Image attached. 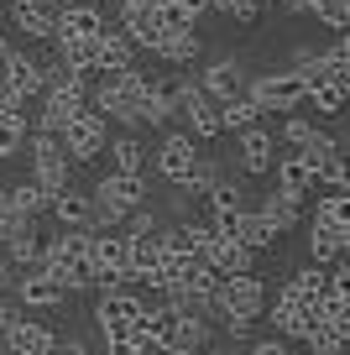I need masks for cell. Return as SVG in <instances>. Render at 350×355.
<instances>
[{
  "instance_id": "37",
  "label": "cell",
  "mask_w": 350,
  "mask_h": 355,
  "mask_svg": "<svg viewBox=\"0 0 350 355\" xmlns=\"http://www.w3.org/2000/svg\"><path fill=\"white\" fill-rule=\"evenodd\" d=\"M314 225H329V230H345V189H329L324 199L314 204Z\"/></svg>"
},
{
  "instance_id": "41",
  "label": "cell",
  "mask_w": 350,
  "mask_h": 355,
  "mask_svg": "<svg viewBox=\"0 0 350 355\" xmlns=\"http://www.w3.org/2000/svg\"><path fill=\"white\" fill-rule=\"evenodd\" d=\"M162 230V220H157L152 204H136V209H126V235H152Z\"/></svg>"
},
{
  "instance_id": "27",
  "label": "cell",
  "mask_w": 350,
  "mask_h": 355,
  "mask_svg": "<svg viewBox=\"0 0 350 355\" xmlns=\"http://www.w3.org/2000/svg\"><path fill=\"white\" fill-rule=\"evenodd\" d=\"M345 340H350V324L340 319H314V329L303 334L308 355H345Z\"/></svg>"
},
{
  "instance_id": "34",
  "label": "cell",
  "mask_w": 350,
  "mask_h": 355,
  "mask_svg": "<svg viewBox=\"0 0 350 355\" xmlns=\"http://www.w3.org/2000/svg\"><path fill=\"white\" fill-rule=\"evenodd\" d=\"M345 256V230H329V225H314V235H308V261L329 266Z\"/></svg>"
},
{
  "instance_id": "1",
  "label": "cell",
  "mask_w": 350,
  "mask_h": 355,
  "mask_svg": "<svg viewBox=\"0 0 350 355\" xmlns=\"http://www.w3.org/2000/svg\"><path fill=\"white\" fill-rule=\"evenodd\" d=\"M37 266H47L63 293H84L94 288V266H89V230H58L53 241L37 251Z\"/></svg>"
},
{
  "instance_id": "35",
  "label": "cell",
  "mask_w": 350,
  "mask_h": 355,
  "mask_svg": "<svg viewBox=\"0 0 350 355\" xmlns=\"http://www.w3.org/2000/svg\"><path fill=\"white\" fill-rule=\"evenodd\" d=\"M0 241H6V251H0V256H6L11 266H22V272H26V266H37V251H42L37 225H32V230H16V235H0Z\"/></svg>"
},
{
  "instance_id": "6",
  "label": "cell",
  "mask_w": 350,
  "mask_h": 355,
  "mask_svg": "<svg viewBox=\"0 0 350 355\" xmlns=\"http://www.w3.org/2000/svg\"><path fill=\"white\" fill-rule=\"evenodd\" d=\"M26 157H32V178L42 183L47 193L63 189L68 178H74V162H68L63 141H58L53 131H37V136H32V146H26Z\"/></svg>"
},
{
  "instance_id": "11",
  "label": "cell",
  "mask_w": 350,
  "mask_h": 355,
  "mask_svg": "<svg viewBox=\"0 0 350 355\" xmlns=\"http://www.w3.org/2000/svg\"><path fill=\"white\" fill-rule=\"evenodd\" d=\"M178 110H183V121H188V136L194 141H209V136H219L225 125H219V105L209 100L199 84H188L183 89V100H178Z\"/></svg>"
},
{
  "instance_id": "16",
  "label": "cell",
  "mask_w": 350,
  "mask_h": 355,
  "mask_svg": "<svg viewBox=\"0 0 350 355\" xmlns=\"http://www.w3.org/2000/svg\"><path fill=\"white\" fill-rule=\"evenodd\" d=\"M199 89L219 105V100H230V94H241V89H246V73H241L235 58H215V63H204V73H199Z\"/></svg>"
},
{
  "instance_id": "46",
  "label": "cell",
  "mask_w": 350,
  "mask_h": 355,
  "mask_svg": "<svg viewBox=\"0 0 350 355\" xmlns=\"http://www.w3.org/2000/svg\"><path fill=\"white\" fill-rule=\"evenodd\" d=\"M11 313H16V293H11V288H0V324L11 319Z\"/></svg>"
},
{
  "instance_id": "50",
  "label": "cell",
  "mask_w": 350,
  "mask_h": 355,
  "mask_svg": "<svg viewBox=\"0 0 350 355\" xmlns=\"http://www.w3.org/2000/svg\"><path fill=\"white\" fill-rule=\"evenodd\" d=\"M11 53H16V47L6 42V37H0V73H6V63H11Z\"/></svg>"
},
{
  "instance_id": "22",
  "label": "cell",
  "mask_w": 350,
  "mask_h": 355,
  "mask_svg": "<svg viewBox=\"0 0 350 355\" xmlns=\"http://www.w3.org/2000/svg\"><path fill=\"white\" fill-rule=\"evenodd\" d=\"M303 73H308V84H314V78H345V84H350V47H345V32H335V42H329L324 53L308 58Z\"/></svg>"
},
{
  "instance_id": "43",
  "label": "cell",
  "mask_w": 350,
  "mask_h": 355,
  "mask_svg": "<svg viewBox=\"0 0 350 355\" xmlns=\"http://www.w3.org/2000/svg\"><path fill=\"white\" fill-rule=\"evenodd\" d=\"M42 355H84V340H74V334H68V340H58V334H53V345H47Z\"/></svg>"
},
{
  "instance_id": "20",
  "label": "cell",
  "mask_w": 350,
  "mask_h": 355,
  "mask_svg": "<svg viewBox=\"0 0 350 355\" xmlns=\"http://www.w3.org/2000/svg\"><path fill=\"white\" fill-rule=\"evenodd\" d=\"M272 157H277L272 131H262V125H246V131H241V167H246L251 178H267V173H272Z\"/></svg>"
},
{
  "instance_id": "49",
  "label": "cell",
  "mask_w": 350,
  "mask_h": 355,
  "mask_svg": "<svg viewBox=\"0 0 350 355\" xmlns=\"http://www.w3.org/2000/svg\"><path fill=\"white\" fill-rule=\"evenodd\" d=\"M157 0H121V11H152Z\"/></svg>"
},
{
  "instance_id": "33",
  "label": "cell",
  "mask_w": 350,
  "mask_h": 355,
  "mask_svg": "<svg viewBox=\"0 0 350 355\" xmlns=\"http://www.w3.org/2000/svg\"><path fill=\"white\" fill-rule=\"evenodd\" d=\"M241 193H246V189L235 183V178H225V173H219V178H215V189L204 193V204H209V220H219V214H235V209L246 204Z\"/></svg>"
},
{
  "instance_id": "28",
  "label": "cell",
  "mask_w": 350,
  "mask_h": 355,
  "mask_svg": "<svg viewBox=\"0 0 350 355\" xmlns=\"http://www.w3.org/2000/svg\"><path fill=\"white\" fill-rule=\"evenodd\" d=\"M105 152H110V167H115V173H136V178L152 162V152H147L136 136H115V141H105Z\"/></svg>"
},
{
  "instance_id": "30",
  "label": "cell",
  "mask_w": 350,
  "mask_h": 355,
  "mask_svg": "<svg viewBox=\"0 0 350 355\" xmlns=\"http://www.w3.org/2000/svg\"><path fill=\"white\" fill-rule=\"evenodd\" d=\"M157 58H162L167 68H194L199 58H204V42H199V32H194V26H188V32L167 37V42L157 47Z\"/></svg>"
},
{
  "instance_id": "44",
  "label": "cell",
  "mask_w": 350,
  "mask_h": 355,
  "mask_svg": "<svg viewBox=\"0 0 350 355\" xmlns=\"http://www.w3.org/2000/svg\"><path fill=\"white\" fill-rule=\"evenodd\" d=\"M219 324H225L230 340H246V334H251V319H219Z\"/></svg>"
},
{
  "instance_id": "19",
  "label": "cell",
  "mask_w": 350,
  "mask_h": 355,
  "mask_svg": "<svg viewBox=\"0 0 350 355\" xmlns=\"http://www.w3.org/2000/svg\"><path fill=\"white\" fill-rule=\"evenodd\" d=\"M272 173H277V189H288V193H308L319 183L308 157H303V146H288L283 157H272Z\"/></svg>"
},
{
  "instance_id": "47",
  "label": "cell",
  "mask_w": 350,
  "mask_h": 355,
  "mask_svg": "<svg viewBox=\"0 0 350 355\" xmlns=\"http://www.w3.org/2000/svg\"><path fill=\"white\" fill-rule=\"evenodd\" d=\"M178 6H183V11L194 16V21H199V16H204V11H209V0H178Z\"/></svg>"
},
{
  "instance_id": "15",
  "label": "cell",
  "mask_w": 350,
  "mask_h": 355,
  "mask_svg": "<svg viewBox=\"0 0 350 355\" xmlns=\"http://www.w3.org/2000/svg\"><path fill=\"white\" fill-rule=\"evenodd\" d=\"M0 89L6 94H16V100H37L42 94V63L37 58H26V53H11V63H6V73H0Z\"/></svg>"
},
{
  "instance_id": "2",
  "label": "cell",
  "mask_w": 350,
  "mask_h": 355,
  "mask_svg": "<svg viewBox=\"0 0 350 355\" xmlns=\"http://www.w3.org/2000/svg\"><path fill=\"white\" fill-rule=\"evenodd\" d=\"M209 309L219 313V319H262L267 309V288L256 272H225V277L215 282V293H209Z\"/></svg>"
},
{
  "instance_id": "29",
  "label": "cell",
  "mask_w": 350,
  "mask_h": 355,
  "mask_svg": "<svg viewBox=\"0 0 350 355\" xmlns=\"http://www.w3.org/2000/svg\"><path fill=\"white\" fill-rule=\"evenodd\" d=\"M345 94H350L345 78H314L308 94H303V105H314V115H340L345 110Z\"/></svg>"
},
{
  "instance_id": "26",
  "label": "cell",
  "mask_w": 350,
  "mask_h": 355,
  "mask_svg": "<svg viewBox=\"0 0 350 355\" xmlns=\"http://www.w3.org/2000/svg\"><path fill=\"white\" fill-rule=\"evenodd\" d=\"M131 63H136V47L126 42L121 21H110L99 32V73H115V68H131Z\"/></svg>"
},
{
  "instance_id": "23",
  "label": "cell",
  "mask_w": 350,
  "mask_h": 355,
  "mask_svg": "<svg viewBox=\"0 0 350 355\" xmlns=\"http://www.w3.org/2000/svg\"><path fill=\"white\" fill-rule=\"evenodd\" d=\"M314 319H319L314 303H293V298H277L272 303V329L288 334V340H303V334L314 329Z\"/></svg>"
},
{
  "instance_id": "31",
  "label": "cell",
  "mask_w": 350,
  "mask_h": 355,
  "mask_svg": "<svg viewBox=\"0 0 350 355\" xmlns=\"http://www.w3.org/2000/svg\"><path fill=\"white\" fill-rule=\"evenodd\" d=\"M262 115L267 110L246 94V89H241V94H230V100H219V125H225V131H246V125H256Z\"/></svg>"
},
{
  "instance_id": "5",
  "label": "cell",
  "mask_w": 350,
  "mask_h": 355,
  "mask_svg": "<svg viewBox=\"0 0 350 355\" xmlns=\"http://www.w3.org/2000/svg\"><path fill=\"white\" fill-rule=\"evenodd\" d=\"M58 141H63V152H68V162H94L99 152H105V115L94 110V105H84V110L74 115V121L58 131Z\"/></svg>"
},
{
  "instance_id": "24",
  "label": "cell",
  "mask_w": 350,
  "mask_h": 355,
  "mask_svg": "<svg viewBox=\"0 0 350 355\" xmlns=\"http://www.w3.org/2000/svg\"><path fill=\"white\" fill-rule=\"evenodd\" d=\"M121 32H126V42H131L136 53H157V47L167 42V32L157 26L152 11H121Z\"/></svg>"
},
{
  "instance_id": "9",
  "label": "cell",
  "mask_w": 350,
  "mask_h": 355,
  "mask_svg": "<svg viewBox=\"0 0 350 355\" xmlns=\"http://www.w3.org/2000/svg\"><path fill=\"white\" fill-rule=\"evenodd\" d=\"M136 313H142V298L126 293V288H105V293H99V303H94L99 334H131L136 329Z\"/></svg>"
},
{
  "instance_id": "8",
  "label": "cell",
  "mask_w": 350,
  "mask_h": 355,
  "mask_svg": "<svg viewBox=\"0 0 350 355\" xmlns=\"http://www.w3.org/2000/svg\"><path fill=\"white\" fill-rule=\"evenodd\" d=\"M194 162H199V141H194L188 131H167V136H162V146L152 152V167L167 178V183H173V189L183 183L188 173H194Z\"/></svg>"
},
{
  "instance_id": "13",
  "label": "cell",
  "mask_w": 350,
  "mask_h": 355,
  "mask_svg": "<svg viewBox=\"0 0 350 355\" xmlns=\"http://www.w3.org/2000/svg\"><path fill=\"white\" fill-rule=\"evenodd\" d=\"M89 193L74 189V183H63V189L47 193V214L58 220V230H89Z\"/></svg>"
},
{
  "instance_id": "17",
  "label": "cell",
  "mask_w": 350,
  "mask_h": 355,
  "mask_svg": "<svg viewBox=\"0 0 350 355\" xmlns=\"http://www.w3.org/2000/svg\"><path fill=\"white\" fill-rule=\"evenodd\" d=\"M53 6L47 0H16L11 6V21H16V32L26 37V42H53Z\"/></svg>"
},
{
  "instance_id": "12",
  "label": "cell",
  "mask_w": 350,
  "mask_h": 355,
  "mask_svg": "<svg viewBox=\"0 0 350 355\" xmlns=\"http://www.w3.org/2000/svg\"><path fill=\"white\" fill-rule=\"evenodd\" d=\"M0 345H6V355H42L53 345V329H42L37 319H22V309H16L0 324Z\"/></svg>"
},
{
  "instance_id": "45",
  "label": "cell",
  "mask_w": 350,
  "mask_h": 355,
  "mask_svg": "<svg viewBox=\"0 0 350 355\" xmlns=\"http://www.w3.org/2000/svg\"><path fill=\"white\" fill-rule=\"evenodd\" d=\"M246 355H288V345H277V340H262V345H251Z\"/></svg>"
},
{
  "instance_id": "14",
  "label": "cell",
  "mask_w": 350,
  "mask_h": 355,
  "mask_svg": "<svg viewBox=\"0 0 350 355\" xmlns=\"http://www.w3.org/2000/svg\"><path fill=\"white\" fill-rule=\"evenodd\" d=\"M89 193H94V199H105V204H115V209H136V204H147V178L115 173V167H110V173L99 178Z\"/></svg>"
},
{
  "instance_id": "21",
  "label": "cell",
  "mask_w": 350,
  "mask_h": 355,
  "mask_svg": "<svg viewBox=\"0 0 350 355\" xmlns=\"http://www.w3.org/2000/svg\"><path fill=\"white\" fill-rule=\"evenodd\" d=\"M262 220L272 225L277 235H288L293 225H303V220H308V209H303V193H288V189L267 193V204H262Z\"/></svg>"
},
{
  "instance_id": "32",
  "label": "cell",
  "mask_w": 350,
  "mask_h": 355,
  "mask_svg": "<svg viewBox=\"0 0 350 355\" xmlns=\"http://www.w3.org/2000/svg\"><path fill=\"white\" fill-rule=\"evenodd\" d=\"M324 272H329V266H319V261L298 266L293 277L283 282V293H277V298H293V303H314V298H319V288H324Z\"/></svg>"
},
{
  "instance_id": "3",
  "label": "cell",
  "mask_w": 350,
  "mask_h": 355,
  "mask_svg": "<svg viewBox=\"0 0 350 355\" xmlns=\"http://www.w3.org/2000/svg\"><path fill=\"white\" fill-rule=\"evenodd\" d=\"M246 94H251L262 110H298L308 94V73L303 68H272V73H262L256 84H246Z\"/></svg>"
},
{
  "instance_id": "10",
  "label": "cell",
  "mask_w": 350,
  "mask_h": 355,
  "mask_svg": "<svg viewBox=\"0 0 350 355\" xmlns=\"http://www.w3.org/2000/svg\"><path fill=\"white\" fill-rule=\"evenodd\" d=\"M11 293H16V309H53V303H63V282L47 266H26L11 282Z\"/></svg>"
},
{
  "instance_id": "4",
  "label": "cell",
  "mask_w": 350,
  "mask_h": 355,
  "mask_svg": "<svg viewBox=\"0 0 350 355\" xmlns=\"http://www.w3.org/2000/svg\"><path fill=\"white\" fill-rule=\"evenodd\" d=\"M37 100H42V110H37V131H53L58 136L89 105V78H74V84H47Z\"/></svg>"
},
{
  "instance_id": "38",
  "label": "cell",
  "mask_w": 350,
  "mask_h": 355,
  "mask_svg": "<svg viewBox=\"0 0 350 355\" xmlns=\"http://www.w3.org/2000/svg\"><path fill=\"white\" fill-rule=\"evenodd\" d=\"M314 21H324L329 32H345V26H350V0H319Z\"/></svg>"
},
{
  "instance_id": "48",
  "label": "cell",
  "mask_w": 350,
  "mask_h": 355,
  "mask_svg": "<svg viewBox=\"0 0 350 355\" xmlns=\"http://www.w3.org/2000/svg\"><path fill=\"white\" fill-rule=\"evenodd\" d=\"M11 272H16V266H11V261H6V256H0V288H11V282H16V277H11Z\"/></svg>"
},
{
  "instance_id": "42",
  "label": "cell",
  "mask_w": 350,
  "mask_h": 355,
  "mask_svg": "<svg viewBox=\"0 0 350 355\" xmlns=\"http://www.w3.org/2000/svg\"><path fill=\"white\" fill-rule=\"evenodd\" d=\"M308 136H314V121H303V115H288L283 121V146H303Z\"/></svg>"
},
{
  "instance_id": "18",
  "label": "cell",
  "mask_w": 350,
  "mask_h": 355,
  "mask_svg": "<svg viewBox=\"0 0 350 355\" xmlns=\"http://www.w3.org/2000/svg\"><path fill=\"white\" fill-rule=\"evenodd\" d=\"M251 245H241L230 230H209V266H215L219 277L225 272H251Z\"/></svg>"
},
{
  "instance_id": "7",
  "label": "cell",
  "mask_w": 350,
  "mask_h": 355,
  "mask_svg": "<svg viewBox=\"0 0 350 355\" xmlns=\"http://www.w3.org/2000/svg\"><path fill=\"white\" fill-rule=\"evenodd\" d=\"M110 26V16L89 0H74V6H58L53 16V42H84V37H99Z\"/></svg>"
},
{
  "instance_id": "25",
  "label": "cell",
  "mask_w": 350,
  "mask_h": 355,
  "mask_svg": "<svg viewBox=\"0 0 350 355\" xmlns=\"http://www.w3.org/2000/svg\"><path fill=\"white\" fill-rule=\"evenodd\" d=\"M199 345H209V319H204V313H183V309H178L173 334H167V350L188 355V350H199Z\"/></svg>"
},
{
  "instance_id": "39",
  "label": "cell",
  "mask_w": 350,
  "mask_h": 355,
  "mask_svg": "<svg viewBox=\"0 0 350 355\" xmlns=\"http://www.w3.org/2000/svg\"><path fill=\"white\" fill-rule=\"evenodd\" d=\"M219 16H230V21H241V26H251L256 16H262V0H209Z\"/></svg>"
},
{
  "instance_id": "36",
  "label": "cell",
  "mask_w": 350,
  "mask_h": 355,
  "mask_svg": "<svg viewBox=\"0 0 350 355\" xmlns=\"http://www.w3.org/2000/svg\"><path fill=\"white\" fill-rule=\"evenodd\" d=\"M6 199H11V209H22V214H47V189L37 183V178H26V183H11L6 189Z\"/></svg>"
},
{
  "instance_id": "40",
  "label": "cell",
  "mask_w": 350,
  "mask_h": 355,
  "mask_svg": "<svg viewBox=\"0 0 350 355\" xmlns=\"http://www.w3.org/2000/svg\"><path fill=\"white\" fill-rule=\"evenodd\" d=\"M22 141H26V121H11V115H0V162L22 152Z\"/></svg>"
}]
</instances>
